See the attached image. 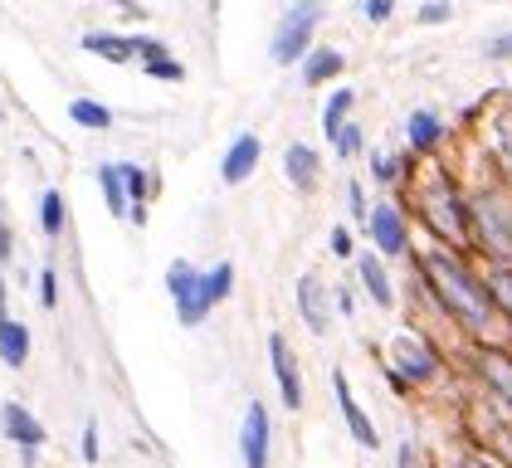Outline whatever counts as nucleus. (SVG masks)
<instances>
[{
	"label": "nucleus",
	"mask_w": 512,
	"mask_h": 468,
	"mask_svg": "<svg viewBox=\"0 0 512 468\" xmlns=\"http://www.w3.org/2000/svg\"><path fill=\"white\" fill-rule=\"evenodd\" d=\"M425 269H430L434 288L444 293V303L459 312L469 327H488V312H493L488 288H483V283H473L469 273H464V264H454L449 254H430V259H425Z\"/></svg>",
	"instance_id": "f257e3e1"
},
{
	"label": "nucleus",
	"mask_w": 512,
	"mask_h": 468,
	"mask_svg": "<svg viewBox=\"0 0 512 468\" xmlns=\"http://www.w3.org/2000/svg\"><path fill=\"white\" fill-rule=\"evenodd\" d=\"M317 20H322V5H317V0H298V5L283 15L278 39H274V64H293V59H303V54H308Z\"/></svg>",
	"instance_id": "f03ea898"
},
{
	"label": "nucleus",
	"mask_w": 512,
	"mask_h": 468,
	"mask_svg": "<svg viewBox=\"0 0 512 468\" xmlns=\"http://www.w3.org/2000/svg\"><path fill=\"white\" fill-rule=\"evenodd\" d=\"M239 454H244V468H269V410L259 400H249V410H244Z\"/></svg>",
	"instance_id": "7ed1b4c3"
},
{
	"label": "nucleus",
	"mask_w": 512,
	"mask_h": 468,
	"mask_svg": "<svg viewBox=\"0 0 512 468\" xmlns=\"http://www.w3.org/2000/svg\"><path fill=\"white\" fill-rule=\"evenodd\" d=\"M166 288H171V298H176V308H181V322H186V327H200V322H205V308H200V273L176 259L171 273H166Z\"/></svg>",
	"instance_id": "20e7f679"
},
{
	"label": "nucleus",
	"mask_w": 512,
	"mask_h": 468,
	"mask_svg": "<svg viewBox=\"0 0 512 468\" xmlns=\"http://www.w3.org/2000/svg\"><path fill=\"white\" fill-rule=\"evenodd\" d=\"M332 390H337V405H342V415H347V429H352V439L361 444V449H376V444H381V434H376V425L366 420V410L356 405L352 386H347V371H337V376H332Z\"/></svg>",
	"instance_id": "39448f33"
},
{
	"label": "nucleus",
	"mask_w": 512,
	"mask_h": 468,
	"mask_svg": "<svg viewBox=\"0 0 512 468\" xmlns=\"http://www.w3.org/2000/svg\"><path fill=\"white\" fill-rule=\"evenodd\" d=\"M395 366H400L395 381H405V376H410V381H430L439 361H434V351L425 347L420 337H400V342H395Z\"/></svg>",
	"instance_id": "423d86ee"
},
{
	"label": "nucleus",
	"mask_w": 512,
	"mask_h": 468,
	"mask_svg": "<svg viewBox=\"0 0 512 468\" xmlns=\"http://www.w3.org/2000/svg\"><path fill=\"white\" fill-rule=\"evenodd\" d=\"M269 361H274V376H278V390H283V405L288 410H298L303 405V381H298V366H293V356H288V342L283 337H269Z\"/></svg>",
	"instance_id": "0eeeda50"
},
{
	"label": "nucleus",
	"mask_w": 512,
	"mask_h": 468,
	"mask_svg": "<svg viewBox=\"0 0 512 468\" xmlns=\"http://www.w3.org/2000/svg\"><path fill=\"white\" fill-rule=\"evenodd\" d=\"M371 234L381 244V254H405V220L395 205H376L371 210Z\"/></svg>",
	"instance_id": "6e6552de"
},
{
	"label": "nucleus",
	"mask_w": 512,
	"mask_h": 468,
	"mask_svg": "<svg viewBox=\"0 0 512 468\" xmlns=\"http://www.w3.org/2000/svg\"><path fill=\"white\" fill-rule=\"evenodd\" d=\"M254 161H259V137H254V132H244L235 147L225 152V166H220V171H225V181H230V186H239V181L254 171Z\"/></svg>",
	"instance_id": "1a4fd4ad"
},
{
	"label": "nucleus",
	"mask_w": 512,
	"mask_h": 468,
	"mask_svg": "<svg viewBox=\"0 0 512 468\" xmlns=\"http://www.w3.org/2000/svg\"><path fill=\"white\" fill-rule=\"evenodd\" d=\"M298 308H303V322H308V332H327V303H322V283H317V273H308L303 283H298Z\"/></svg>",
	"instance_id": "9d476101"
},
{
	"label": "nucleus",
	"mask_w": 512,
	"mask_h": 468,
	"mask_svg": "<svg viewBox=\"0 0 512 468\" xmlns=\"http://www.w3.org/2000/svg\"><path fill=\"white\" fill-rule=\"evenodd\" d=\"M356 273H361V288L371 293V303H376V308H391V303H395L391 278H386V269H381L371 254H361V259H356Z\"/></svg>",
	"instance_id": "9b49d317"
},
{
	"label": "nucleus",
	"mask_w": 512,
	"mask_h": 468,
	"mask_svg": "<svg viewBox=\"0 0 512 468\" xmlns=\"http://www.w3.org/2000/svg\"><path fill=\"white\" fill-rule=\"evenodd\" d=\"M0 415H5V434H10L15 444H25V449H40V444H44V429L35 425V415H30V410H20V405H5Z\"/></svg>",
	"instance_id": "f8f14e48"
},
{
	"label": "nucleus",
	"mask_w": 512,
	"mask_h": 468,
	"mask_svg": "<svg viewBox=\"0 0 512 468\" xmlns=\"http://www.w3.org/2000/svg\"><path fill=\"white\" fill-rule=\"evenodd\" d=\"M283 166H288V181H293V186H298L303 195H308V191L317 186V156L308 152L303 142H293V147H288V156H283Z\"/></svg>",
	"instance_id": "ddd939ff"
},
{
	"label": "nucleus",
	"mask_w": 512,
	"mask_h": 468,
	"mask_svg": "<svg viewBox=\"0 0 512 468\" xmlns=\"http://www.w3.org/2000/svg\"><path fill=\"white\" fill-rule=\"evenodd\" d=\"M25 356H30V332L20 322L0 317V361L5 366H25Z\"/></svg>",
	"instance_id": "4468645a"
},
{
	"label": "nucleus",
	"mask_w": 512,
	"mask_h": 468,
	"mask_svg": "<svg viewBox=\"0 0 512 468\" xmlns=\"http://www.w3.org/2000/svg\"><path fill=\"white\" fill-rule=\"evenodd\" d=\"M230 283H235V264H215V269L200 278V308L210 312L225 293H230Z\"/></svg>",
	"instance_id": "2eb2a0df"
},
{
	"label": "nucleus",
	"mask_w": 512,
	"mask_h": 468,
	"mask_svg": "<svg viewBox=\"0 0 512 468\" xmlns=\"http://www.w3.org/2000/svg\"><path fill=\"white\" fill-rule=\"evenodd\" d=\"M405 137H410V147H434L439 137H444V122H434V113H415L410 122H405Z\"/></svg>",
	"instance_id": "dca6fc26"
},
{
	"label": "nucleus",
	"mask_w": 512,
	"mask_h": 468,
	"mask_svg": "<svg viewBox=\"0 0 512 468\" xmlns=\"http://www.w3.org/2000/svg\"><path fill=\"white\" fill-rule=\"evenodd\" d=\"M83 49H93V54H103V59H132V39H118V35H103V30H93V35H83Z\"/></svg>",
	"instance_id": "f3484780"
},
{
	"label": "nucleus",
	"mask_w": 512,
	"mask_h": 468,
	"mask_svg": "<svg viewBox=\"0 0 512 468\" xmlns=\"http://www.w3.org/2000/svg\"><path fill=\"white\" fill-rule=\"evenodd\" d=\"M347 108H352V88H337L332 103H327V113H322V132H327L332 142H337L342 127H347Z\"/></svg>",
	"instance_id": "a211bd4d"
},
{
	"label": "nucleus",
	"mask_w": 512,
	"mask_h": 468,
	"mask_svg": "<svg viewBox=\"0 0 512 468\" xmlns=\"http://www.w3.org/2000/svg\"><path fill=\"white\" fill-rule=\"evenodd\" d=\"M342 69V54L337 49H317L308 54V64H303V83H322V78H332Z\"/></svg>",
	"instance_id": "6ab92c4d"
},
{
	"label": "nucleus",
	"mask_w": 512,
	"mask_h": 468,
	"mask_svg": "<svg viewBox=\"0 0 512 468\" xmlns=\"http://www.w3.org/2000/svg\"><path fill=\"white\" fill-rule=\"evenodd\" d=\"M98 181H103V191H108V210H113V215H127V200H132V195H127V181H122L118 166H103Z\"/></svg>",
	"instance_id": "aec40b11"
},
{
	"label": "nucleus",
	"mask_w": 512,
	"mask_h": 468,
	"mask_svg": "<svg viewBox=\"0 0 512 468\" xmlns=\"http://www.w3.org/2000/svg\"><path fill=\"white\" fill-rule=\"evenodd\" d=\"M69 117L83 122V127H108V122H113V113H108L103 103H93V98H79V103L69 108Z\"/></svg>",
	"instance_id": "412c9836"
},
{
	"label": "nucleus",
	"mask_w": 512,
	"mask_h": 468,
	"mask_svg": "<svg viewBox=\"0 0 512 468\" xmlns=\"http://www.w3.org/2000/svg\"><path fill=\"white\" fill-rule=\"evenodd\" d=\"M40 220H44V234H59V230H64V200H59V191H44Z\"/></svg>",
	"instance_id": "4be33fe9"
},
{
	"label": "nucleus",
	"mask_w": 512,
	"mask_h": 468,
	"mask_svg": "<svg viewBox=\"0 0 512 468\" xmlns=\"http://www.w3.org/2000/svg\"><path fill=\"white\" fill-rule=\"evenodd\" d=\"M483 371H488V381H493V386L512 400V366H508V361H503V356H483Z\"/></svg>",
	"instance_id": "5701e85b"
},
{
	"label": "nucleus",
	"mask_w": 512,
	"mask_h": 468,
	"mask_svg": "<svg viewBox=\"0 0 512 468\" xmlns=\"http://www.w3.org/2000/svg\"><path fill=\"white\" fill-rule=\"evenodd\" d=\"M488 293L498 298V308L512 312V269H498L493 278H488Z\"/></svg>",
	"instance_id": "b1692460"
},
{
	"label": "nucleus",
	"mask_w": 512,
	"mask_h": 468,
	"mask_svg": "<svg viewBox=\"0 0 512 468\" xmlns=\"http://www.w3.org/2000/svg\"><path fill=\"white\" fill-rule=\"evenodd\" d=\"M118 171H122V181H127V195L142 200V195H147V176H142L137 166H118Z\"/></svg>",
	"instance_id": "393cba45"
},
{
	"label": "nucleus",
	"mask_w": 512,
	"mask_h": 468,
	"mask_svg": "<svg viewBox=\"0 0 512 468\" xmlns=\"http://www.w3.org/2000/svg\"><path fill=\"white\" fill-rule=\"evenodd\" d=\"M391 10H395V0H361V15H366V20H376V25H381V20H391Z\"/></svg>",
	"instance_id": "a878e982"
},
{
	"label": "nucleus",
	"mask_w": 512,
	"mask_h": 468,
	"mask_svg": "<svg viewBox=\"0 0 512 468\" xmlns=\"http://www.w3.org/2000/svg\"><path fill=\"white\" fill-rule=\"evenodd\" d=\"M356 147H361V127H342V137H337V156H356Z\"/></svg>",
	"instance_id": "bb28decb"
},
{
	"label": "nucleus",
	"mask_w": 512,
	"mask_h": 468,
	"mask_svg": "<svg viewBox=\"0 0 512 468\" xmlns=\"http://www.w3.org/2000/svg\"><path fill=\"white\" fill-rule=\"evenodd\" d=\"M420 20H425V25H439V20H449V0H425Z\"/></svg>",
	"instance_id": "cd10ccee"
},
{
	"label": "nucleus",
	"mask_w": 512,
	"mask_h": 468,
	"mask_svg": "<svg viewBox=\"0 0 512 468\" xmlns=\"http://www.w3.org/2000/svg\"><path fill=\"white\" fill-rule=\"evenodd\" d=\"M147 74H152V78H181L186 69H181L176 59H157V64H147Z\"/></svg>",
	"instance_id": "c85d7f7f"
},
{
	"label": "nucleus",
	"mask_w": 512,
	"mask_h": 468,
	"mask_svg": "<svg viewBox=\"0 0 512 468\" xmlns=\"http://www.w3.org/2000/svg\"><path fill=\"white\" fill-rule=\"evenodd\" d=\"M83 459H88V464H98V429L93 425L83 429Z\"/></svg>",
	"instance_id": "c756f323"
},
{
	"label": "nucleus",
	"mask_w": 512,
	"mask_h": 468,
	"mask_svg": "<svg viewBox=\"0 0 512 468\" xmlns=\"http://www.w3.org/2000/svg\"><path fill=\"white\" fill-rule=\"evenodd\" d=\"M40 303L44 308H54V269L40 273Z\"/></svg>",
	"instance_id": "7c9ffc66"
},
{
	"label": "nucleus",
	"mask_w": 512,
	"mask_h": 468,
	"mask_svg": "<svg viewBox=\"0 0 512 468\" xmlns=\"http://www.w3.org/2000/svg\"><path fill=\"white\" fill-rule=\"evenodd\" d=\"M332 254H342V259L352 254V234L347 230H332Z\"/></svg>",
	"instance_id": "2f4dec72"
},
{
	"label": "nucleus",
	"mask_w": 512,
	"mask_h": 468,
	"mask_svg": "<svg viewBox=\"0 0 512 468\" xmlns=\"http://www.w3.org/2000/svg\"><path fill=\"white\" fill-rule=\"evenodd\" d=\"M347 195H352V215H356V220H371V215H366V195H361V186H356V181H352V191H347Z\"/></svg>",
	"instance_id": "473e14b6"
},
{
	"label": "nucleus",
	"mask_w": 512,
	"mask_h": 468,
	"mask_svg": "<svg viewBox=\"0 0 512 468\" xmlns=\"http://www.w3.org/2000/svg\"><path fill=\"white\" fill-rule=\"evenodd\" d=\"M488 54H493V59H508V54H512V35L493 39V44H488Z\"/></svg>",
	"instance_id": "72a5a7b5"
},
{
	"label": "nucleus",
	"mask_w": 512,
	"mask_h": 468,
	"mask_svg": "<svg viewBox=\"0 0 512 468\" xmlns=\"http://www.w3.org/2000/svg\"><path fill=\"white\" fill-rule=\"evenodd\" d=\"M400 468H415V454H410V444H400Z\"/></svg>",
	"instance_id": "f704fd0d"
},
{
	"label": "nucleus",
	"mask_w": 512,
	"mask_h": 468,
	"mask_svg": "<svg viewBox=\"0 0 512 468\" xmlns=\"http://www.w3.org/2000/svg\"><path fill=\"white\" fill-rule=\"evenodd\" d=\"M469 468H483V464H469Z\"/></svg>",
	"instance_id": "c9c22d12"
}]
</instances>
